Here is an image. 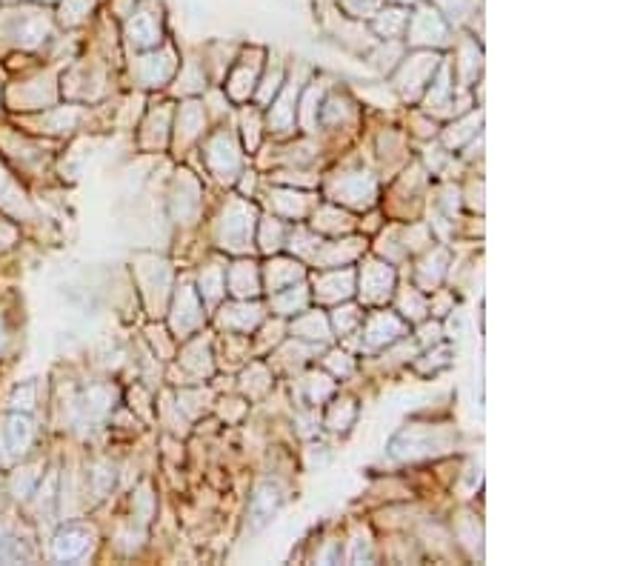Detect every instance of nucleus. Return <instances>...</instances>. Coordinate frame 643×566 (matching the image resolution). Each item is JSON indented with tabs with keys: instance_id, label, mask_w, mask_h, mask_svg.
Masks as SVG:
<instances>
[{
	"instance_id": "f257e3e1",
	"label": "nucleus",
	"mask_w": 643,
	"mask_h": 566,
	"mask_svg": "<svg viewBox=\"0 0 643 566\" xmlns=\"http://www.w3.org/2000/svg\"><path fill=\"white\" fill-rule=\"evenodd\" d=\"M92 546V532L86 526H66L55 538V558L58 561H78Z\"/></svg>"
},
{
	"instance_id": "f03ea898",
	"label": "nucleus",
	"mask_w": 643,
	"mask_h": 566,
	"mask_svg": "<svg viewBox=\"0 0 643 566\" xmlns=\"http://www.w3.org/2000/svg\"><path fill=\"white\" fill-rule=\"evenodd\" d=\"M3 435H6V449H9L12 455H18V452H26V446L32 444L35 429H32V421H29V418L12 415V418L6 421Z\"/></svg>"
},
{
	"instance_id": "7ed1b4c3",
	"label": "nucleus",
	"mask_w": 643,
	"mask_h": 566,
	"mask_svg": "<svg viewBox=\"0 0 643 566\" xmlns=\"http://www.w3.org/2000/svg\"><path fill=\"white\" fill-rule=\"evenodd\" d=\"M23 558H29V549L23 546L21 538L0 535V561H23Z\"/></svg>"
}]
</instances>
